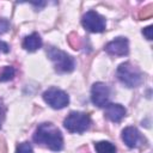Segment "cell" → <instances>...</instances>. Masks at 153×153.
Returning <instances> with one entry per match:
<instances>
[{
    "instance_id": "obj_1",
    "label": "cell",
    "mask_w": 153,
    "mask_h": 153,
    "mask_svg": "<svg viewBox=\"0 0 153 153\" xmlns=\"http://www.w3.org/2000/svg\"><path fill=\"white\" fill-rule=\"evenodd\" d=\"M33 141L48 147L51 151H61L63 147V137L57 127L53 123H42L37 127L33 136Z\"/></svg>"
},
{
    "instance_id": "obj_2",
    "label": "cell",
    "mask_w": 153,
    "mask_h": 153,
    "mask_svg": "<svg viewBox=\"0 0 153 153\" xmlns=\"http://www.w3.org/2000/svg\"><path fill=\"white\" fill-rule=\"evenodd\" d=\"M116 75L118 80L127 87H137L143 82V76L140 69L129 62L121 63L117 67Z\"/></svg>"
},
{
    "instance_id": "obj_3",
    "label": "cell",
    "mask_w": 153,
    "mask_h": 153,
    "mask_svg": "<svg viewBox=\"0 0 153 153\" xmlns=\"http://www.w3.org/2000/svg\"><path fill=\"white\" fill-rule=\"evenodd\" d=\"M47 54L49 59L53 61L54 67L57 72L68 73L74 69V66H75L74 59L67 53H65L63 50H60L59 48H55V47H49L47 50Z\"/></svg>"
},
{
    "instance_id": "obj_4",
    "label": "cell",
    "mask_w": 153,
    "mask_h": 153,
    "mask_svg": "<svg viewBox=\"0 0 153 153\" xmlns=\"http://www.w3.org/2000/svg\"><path fill=\"white\" fill-rule=\"evenodd\" d=\"M91 124V118L87 114L80 111H72L63 121L65 128L71 133L81 134L88 129Z\"/></svg>"
},
{
    "instance_id": "obj_5",
    "label": "cell",
    "mask_w": 153,
    "mask_h": 153,
    "mask_svg": "<svg viewBox=\"0 0 153 153\" xmlns=\"http://www.w3.org/2000/svg\"><path fill=\"white\" fill-rule=\"evenodd\" d=\"M43 99L53 109H62V108L67 106L69 103L68 94L65 91L56 88V87H51V88H48L47 91H44Z\"/></svg>"
},
{
    "instance_id": "obj_6",
    "label": "cell",
    "mask_w": 153,
    "mask_h": 153,
    "mask_svg": "<svg viewBox=\"0 0 153 153\" xmlns=\"http://www.w3.org/2000/svg\"><path fill=\"white\" fill-rule=\"evenodd\" d=\"M82 26L90 32H103L105 30V19L96 11H88L82 16Z\"/></svg>"
},
{
    "instance_id": "obj_7",
    "label": "cell",
    "mask_w": 153,
    "mask_h": 153,
    "mask_svg": "<svg viewBox=\"0 0 153 153\" xmlns=\"http://www.w3.org/2000/svg\"><path fill=\"white\" fill-rule=\"evenodd\" d=\"M110 97V90L104 82H94L91 88V99L92 103L99 108L105 106Z\"/></svg>"
},
{
    "instance_id": "obj_8",
    "label": "cell",
    "mask_w": 153,
    "mask_h": 153,
    "mask_svg": "<svg viewBox=\"0 0 153 153\" xmlns=\"http://www.w3.org/2000/svg\"><path fill=\"white\" fill-rule=\"evenodd\" d=\"M105 51L114 56H124L129 51L128 39L126 37H117L105 45Z\"/></svg>"
},
{
    "instance_id": "obj_9",
    "label": "cell",
    "mask_w": 153,
    "mask_h": 153,
    "mask_svg": "<svg viewBox=\"0 0 153 153\" xmlns=\"http://www.w3.org/2000/svg\"><path fill=\"white\" fill-rule=\"evenodd\" d=\"M122 140L124 141V143L128 147L134 148V147H137L140 145L142 137L135 127H127L122 131Z\"/></svg>"
},
{
    "instance_id": "obj_10",
    "label": "cell",
    "mask_w": 153,
    "mask_h": 153,
    "mask_svg": "<svg viewBox=\"0 0 153 153\" xmlns=\"http://www.w3.org/2000/svg\"><path fill=\"white\" fill-rule=\"evenodd\" d=\"M127 114V110L121 104L110 103L105 105V117L111 122H120Z\"/></svg>"
},
{
    "instance_id": "obj_11",
    "label": "cell",
    "mask_w": 153,
    "mask_h": 153,
    "mask_svg": "<svg viewBox=\"0 0 153 153\" xmlns=\"http://www.w3.org/2000/svg\"><path fill=\"white\" fill-rule=\"evenodd\" d=\"M42 47V38L37 32H32L31 35L26 36L23 42V48L27 51H35Z\"/></svg>"
},
{
    "instance_id": "obj_12",
    "label": "cell",
    "mask_w": 153,
    "mask_h": 153,
    "mask_svg": "<svg viewBox=\"0 0 153 153\" xmlns=\"http://www.w3.org/2000/svg\"><path fill=\"white\" fill-rule=\"evenodd\" d=\"M97 153H116V147L109 141H99L94 143Z\"/></svg>"
},
{
    "instance_id": "obj_13",
    "label": "cell",
    "mask_w": 153,
    "mask_h": 153,
    "mask_svg": "<svg viewBox=\"0 0 153 153\" xmlns=\"http://www.w3.org/2000/svg\"><path fill=\"white\" fill-rule=\"evenodd\" d=\"M16 74V71L12 66H5L0 72V81H8L12 80Z\"/></svg>"
},
{
    "instance_id": "obj_14",
    "label": "cell",
    "mask_w": 153,
    "mask_h": 153,
    "mask_svg": "<svg viewBox=\"0 0 153 153\" xmlns=\"http://www.w3.org/2000/svg\"><path fill=\"white\" fill-rule=\"evenodd\" d=\"M17 153H33V151L29 142H22L17 147Z\"/></svg>"
},
{
    "instance_id": "obj_15",
    "label": "cell",
    "mask_w": 153,
    "mask_h": 153,
    "mask_svg": "<svg viewBox=\"0 0 153 153\" xmlns=\"http://www.w3.org/2000/svg\"><path fill=\"white\" fill-rule=\"evenodd\" d=\"M68 42H69V44L73 47V49H79L80 43H79V37H78L76 33L72 32V33L68 36Z\"/></svg>"
},
{
    "instance_id": "obj_16",
    "label": "cell",
    "mask_w": 153,
    "mask_h": 153,
    "mask_svg": "<svg viewBox=\"0 0 153 153\" xmlns=\"http://www.w3.org/2000/svg\"><path fill=\"white\" fill-rule=\"evenodd\" d=\"M10 29V22L5 18H0V35L5 33Z\"/></svg>"
},
{
    "instance_id": "obj_17",
    "label": "cell",
    "mask_w": 153,
    "mask_h": 153,
    "mask_svg": "<svg viewBox=\"0 0 153 153\" xmlns=\"http://www.w3.org/2000/svg\"><path fill=\"white\" fill-rule=\"evenodd\" d=\"M151 8H152V5H148L147 8H143V11H141L140 14H139L140 19H146V18L151 17L152 16V10Z\"/></svg>"
},
{
    "instance_id": "obj_18",
    "label": "cell",
    "mask_w": 153,
    "mask_h": 153,
    "mask_svg": "<svg viewBox=\"0 0 153 153\" xmlns=\"http://www.w3.org/2000/svg\"><path fill=\"white\" fill-rule=\"evenodd\" d=\"M152 30H153V27L152 26H147V27H143L142 29V33H143V36L147 38V39H152Z\"/></svg>"
},
{
    "instance_id": "obj_19",
    "label": "cell",
    "mask_w": 153,
    "mask_h": 153,
    "mask_svg": "<svg viewBox=\"0 0 153 153\" xmlns=\"http://www.w3.org/2000/svg\"><path fill=\"white\" fill-rule=\"evenodd\" d=\"M0 51H2V53H8V51H10L8 44L5 43V42H2V41H0Z\"/></svg>"
},
{
    "instance_id": "obj_20",
    "label": "cell",
    "mask_w": 153,
    "mask_h": 153,
    "mask_svg": "<svg viewBox=\"0 0 153 153\" xmlns=\"http://www.w3.org/2000/svg\"><path fill=\"white\" fill-rule=\"evenodd\" d=\"M0 153H6V146L2 140H0Z\"/></svg>"
}]
</instances>
